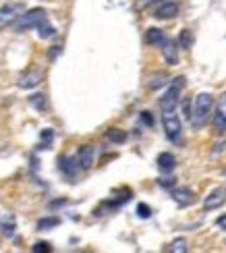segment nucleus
<instances>
[{
  "mask_svg": "<svg viewBox=\"0 0 226 253\" xmlns=\"http://www.w3.org/2000/svg\"><path fill=\"white\" fill-rule=\"evenodd\" d=\"M187 239H175V241H172V243L164 249V251H168V253H187Z\"/></svg>",
  "mask_w": 226,
  "mask_h": 253,
  "instance_id": "a211bd4d",
  "label": "nucleus"
},
{
  "mask_svg": "<svg viewBox=\"0 0 226 253\" xmlns=\"http://www.w3.org/2000/svg\"><path fill=\"white\" fill-rule=\"evenodd\" d=\"M23 13V2H8L0 8V29H6L8 25H13L19 19V15Z\"/></svg>",
  "mask_w": 226,
  "mask_h": 253,
  "instance_id": "39448f33",
  "label": "nucleus"
},
{
  "mask_svg": "<svg viewBox=\"0 0 226 253\" xmlns=\"http://www.w3.org/2000/svg\"><path fill=\"white\" fill-rule=\"evenodd\" d=\"M224 193H226V189H224Z\"/></svg>",
  "mask_w": 226,
  "mask_h": 253,
  "instance_id": "473e14b6",
  "label": "nucleus"
},
{
  "mask_svg": "<svg viewBox=\"0 0 226 253\" xmlns=\"http://www.w3.org/2000/svg\"><path fill=\"white\" fill-rule=\"evenodd\" d=\"M60 52H62V46H54V48L48 52V58H50V60H54L56 56H60Z\"/></svg>",
  "mask_w": 226,
  "mask_h": 253,
  "instance_id": "c756f323",
  "label": "nucleus"
},
{
  "mask_svg": "<svg viewBox=\"0 0 226 253\" xmlns=\"http://www.w3.org/2000/svg\"><path fill=\"white\" fill-rule=\"evenodd\" d=\"M0 230H2V235H4V237H8V239L13 237V235H15V218L10 216V218L6 220V222H2Z\"/></svg>",
  "mask_w": 226,
  "mask_h": 253,
  "instance_id": "b1692460",
  "label": "nucleus"
},
{
  "mask_svg": "<svg viewBox=\"0 0 226 253\" xmlns=\"http://www.w3.org/2000/svg\"><path fill=\"white\" fill-rule=\"evenodd\" d=\"M214 131L218 135H222L226 131V93L218 98V106L214 112Z\"/></svg>",
  "mask_w": 226,
  "mask_h": 253,
  "instance_id": "6e6552de",
  "label": "nucleus"
},
{
  "mask_svg": "<svg viewBox=\"0 0 226 253\" xmlns=\"http://www.w3.org/2000/svg\"><path fill=\"white\" fill-rule=\"evenodd\" d=\"M158 185L162 187V189H172V187H177V178H172V176H162V178H158Z\"/></svg>",
  "mask_w": 226,
  "mask_h": 253,
  "instance_id": "a878e982",
  "label": "nucleus"
},
{
  "mask_svg": "<svg viewBox=\"0 0 226 253\" xmlns=\"http://www.w3.org/2000/svg\"><path fill=\"white\" fill-rule=\"evenodd\" d=\"M179 15V4L175 2V0H166V2L158 4L156 10H154V17L156 19H172Z\"/></svg>",
  "mask_w": 226,
  "mask_h": 253,
  "instance_id": "9b49d317",
  "label": "nucleus"
},
{
  "mask_svg": "<svg viewBox=\"0 0 226 253\" xmlns=\"http://www.w3.org/2000/svg\"><path fill=\"white\" fill-rule=\"evenodd\" d=\"M224 197H226L224 189H214V191L206 197V202H203V208L206 210H216V208H220L224 204Z\"/></svg>",
  "mask_w": 226,
  "mask_h": 253,
  "instance_id": "4468645a",
  "label": "nucleus"
},
{
  "mask_svg": "<svg viewBox=\"0 0 226 253\" xmlns=\"http://www.w3.org/2000/svg\"><path fill=\"white\" fill-rule=\"evenodd\" d=\"M58 170L69 178V181H75V178L79 176V162L75 156H60L58 158Z\"/></svg>",
  "mask_w": 226,
  "mask_h": 253,
  "instance_id": "423d86ee",
  "label": "nucleus"
},
{
  "mask_svg": "<svg viewBox=\"0 0 226 253\" xmlns=\"http://www.w3.org/2000/svg\"><path fill=\"white\" fill-rule=\"evenodd\" d=\"M182 87H185V77H177L175 81H172L170 89L164 93L162 98H160V102H158V104H160V110H162V112H166V110H177Z\"/></svg>",
  "mask_w": 226,
  "mask_h": 253,
  "instance_id": "7ed1b4c3",
  "label": "nucleus"
},
{
  "mask_svg": "<svg viewBox=\"0 0 226 253\" xmlns=\"http://www.w3.org/2000/svg\"><path fill=\"white\" fill-rule=\"evenodd\" d=\"M67 204H69L67 199H54V202L48 204V208H50V210H56V208H62V206H67Z\"/></svg>",
  "mask_w": 226,
  "mask_h": 253,
  "instance_id": "c85d7f7f",
  "label": "nucleus"
},
{
  "mask_svg": "<svg viewBox=\"0 0 226 253\" xmlns=\"http://www.w3.org/2000/svg\"><path fill=\"white\" fill-rule=\"evenodd\" d=\"M137 216L143 218V220L149 218V216H152V208H149L147 204H139V206H137Z\"/></svg>",
  "mask_w": 226,
  "mask_h": 253,
  "instance_id": "bb28decb",
  "label": "nucleus"
},
{
  "mask_svg": "<svg viewBox=\"0 0 226 253\" xmlns=\"http://www.w3.org/2000/svg\"><path fill=\"white\" fill-rule=\"evenodd\" d=\"M58 224H60V218H56V216H46V218H40V220H38L36 228H38V230H52V228L58 226Z\"/></svg>",
  "mask_w": 226,
  "mask_h": 253,
  "instance_id": "f3484780",
  "label": "nucleus"
},
{
  "mask_svg": "<svg viewBox=\"0 0 226 253\" xmlns=\"http://www.w3.org/2000/svg\"><path fill=\"white\" fill-rule=\"evenodd\" d=\"M44 21H48V13L44 8H29L25 13H21L19 19L15 21V29L19 34H23L27 29H34L38 25H42Z\"/></svg>",
  "mask_w": 226,
  "mask_h": 253,
  "instance_id": "f03ea898",
  "label": "nucleus"
},
{
  "mask_svg": "<svg viewBox=\"0 0 226 253\" xmlns=\"http://www.w3.org/2000/svg\"><path fill=\"white\" fill-rule=\"evenodd\" d=\"M139 121H141L145 126H154V117H152V112H147V110H143L139 114Z\"/></svg>",
  "mask_w": 226,
  "mask_h": 253,
  "instance_id": "cd10ccee",
  "label": "nucleus"
},
{
  "mask_svg": "<svg viewBox=\"0 0 226 253\" xmlns=\"http://www.w3.org/2000/svg\"><path fill=\"white\" fill-rule=\"evenodd\" d=\"M93 158H95V147L93 145H81L77 152V162L81 170H90L93 166Z\"/></svg>",
  "mask_w": 226,
  "mask_h": 253,
  "instance_id": "9d476101",
  "label": "nucleus"
},
{
  "mask_svg": "<svg viewBox=\"0 0 226 253\" xmlns=\"http://www.w3.org/2000/svg\"><path fill=\"white\" fill-rule=\"evenodd\" d=\"M36 29H38V36H40L42 40H48V38H54V36H56V29L52 27V25L48 23V21H44V23L38 25Z\"/></svg>",
  "mask_w": 226,
  "mask_h": 253,
  "instance_id": "4be33fe9",
  "label": "nucleus"
},
{
  "mask_svg": "<svg viewBox=\"0 0 226 253\" xmlns=\"http://www.w3.org/2000/svg\"><path fill=\"white\" fill-rule=\"evenodd\" d=\"M160 50H162V56H164V60L168 62V65H177L179 62V52H177V44L172 40H168L166 38V42L162 46H160Z\"/></svg>",
  "mask_w": 226,
  "mask_h": 253,
  "instance_id": "ddd939ff",
  "label": "nucleus"
},
{
  "mask_svg": "<svg viewBox=\"0 0 226 253\" xmlns=\"http://www.w3.org/2000/svg\"><path fill=\"white\" fill-rule=\"evenodd\" d=\"M170 195L179 208H189L193 202H195V193H193L189 187H172Z\"/></svg>",
  "mask_w": 226,
  "mask_h": 253,
  "instance_id": "0eeeda50",
  "label": "nucleus"
},
{
  "mask_svg": "<svg viewBox=\"0 0 226 253\" xmlns=\"http://www.w3.org/2000/svg\"><path fill=\"white\" fill-rule=\"evenodd\" d=\"M145 42L149 46H162L166 42V34L162 29H158V27H149L147 34H145Z\"/></svg>",
  "mask_w": 226,
  "mask_h": 253,
  "instance_id": "2eb2a0df",
  "label": "nucleus"
},
{
  "mask_svg": "<svg viewBox=\"0 0 226 253\" xmlns=\"http://www.w3.org/2000/svg\"><path fill=\"white\" fill-rule=\"evenodd\" d=\"M218 226H220V228H224V230H226V214H224V216H220V218H218Z\"/></svg>",
  "mask_w": 226,
  "mask_h": 253,
  "instance_id": "7c9ffc66",
  "label": "nucleus"
},
{
  "mask_svg": "<svg viewBox=\"0 0 226 253\" xmlns=\"http://www.w3.org/2000/svg\"><path fill=\"white\" fill-rule=\"evenodd\" d=\"M162 2H166V0H149V4H162Z\"/></svg>",
  "mask_w": 226,
  "mask_h": 253,
  "instance_id": "2f4dec72",
  "label": "nucleus"
},
{
  "mask_svg": "<svg viewBox=\"0 0 226 253\" xmlns=\"http://www.w3.org/2000/svg\"><path fill=\"white\" fill-rule=\"evenodd\" d=\"M156 164H158V168H160V172L168 174V172H172V170L177 168V158L172 156L170 152H162V154L156 158Z\"/></svg>",
  "mask_w": 226,
  "mask_h": 253,
  "instance_id": "f8f14e48",
  "label": "nucleus"
},
{
  "mask_svg": "<svg viewBox=\"0 0 226 253\" xmlns=\"http://www.w3.org/2000/svg\"><path fill=\"white\" fill-rule=\"evenodd\" d=\"M52 141H54V131L52 129H44L40 135V147L38 150H48V147L52 145Z\"/></svg>",
  "mask_w": 226,
  "mask_h": 253,
  "instance_id": "412c9836",
  "label": "nucleus"
},
{
  "mask_svg": "<svg viewBox=\"0 0 226 253\" xmlns=\"http://www.w3.org/2000/svg\"><path fill=\"white\" fill-rule=\"evenodd\" d=\"M168 83V75L166 73H158V75H154L152 79H149V89H158Z\"/></svg>",
  "mask_w": 226,
  "mask_h": 253,
  "instance_id": "5701e85b",
  "label": "nucleus"
},
{
  "mask_svg": "<svg viewBox=\"0 0 226 253\" xmlns=\"http://www.w3.org/2000/svg\"><path fill=\"white\" fill-rule=\"evenodd\" d=\"M193 34H191V29H182L181 34H179V42H177V46H181V48H185V50H189L191 46H193Z\"/></svg>",
  "mask_w": 226,
  "mask_h": 253,
  "instance_id": "6ab92c4d",
  "label": "nucleus"
},
{
  "mask_svg": "<svg viewBox=\"0 0 226 253\" xmlns=\"http://www.w3.org/2000/svg\"><path fill=\"white\" fill-rule=\"evenodd\" d=\"M106 139L112 143H125L127 141V133L123 129H108L106 131Z\"/></svg>",
  "mask_w": 226,
  "mask_h": 253,
  "instance_id": "aec40b11",
  "label": "nucleus"
},
{
  "mask_svg": "<svg viewBox=\"0 0 226 253\" xmlns=\"http://www.w3.org/2000/svg\"><path fill=\"white\" fill-rule=\"evenodd\" d=\"M212 108H214V98L206 91L199 93V96L195 98V102H193V112H191V119H189L191 125L195 126V129H201V126L208 123Z\"/></svg>",
  "mask_w": 226,
  "mask_h": 253,
  "instance_id": "f257e3e1",
  "label": "nucleus"
},
{
  "mask_svg": "<svg viewBox=\"0 0 226 253\" xmlns=\"http://www.w3.org/2000/svg\"><path fill=\"white\" fill-rule=\"evenodd\" d=\"M162 125H164V131H166L168 139L179 143L181 141V133H182V125H181V119L177 117V110L162 112Z\"/></svg>",
  "mask_w": 226,
  "mask_h": 253,
  "instance_id": "20e7f679",
  "label": "nucleus"
},
{
  "mask_svg": "<svg viewBox=\"0 0 226 253\" xmlns=\"http://www.w3.org/2000/svg\"><path fill=\"white\" fill-rule=\"evenodd\" d=\"M29 106L44 112V110H48V98L44 93H34V96H29Z\"/></svg>",
  "mask_w": 226,
  "mask_h": 253,
  "instance_id": "dca6fc26",
  "label": "nucleus"
},
{
  "mask_svg": "<svg viewBox=\"0 0 226 253\" xmlns=\"http://www.w3.org/2000/svg\"><path fill=\"white\" fill-rule=\"evenodd\" d=\"M31 249H34V253H50L52 251V245L46 243V241H38V243L31 247Z\"/></svg>",
  "mask_w": 226,
  "mask_h": 253,
  "instance_id": "393cba45",
  "label": "nucleus"
},
{
  "mask_svg": "<svg viewBox=\"0 0 226 253\" xmlns=\"http://www.w3.org/2000/svg\"><path fill=\"white\" fill-rule=\"evenodd\" d=\"M42 79H44L42 71H38V69H29L27 73H23V75L19 77L17 85H19L21 89H34V87H38L40 83H42Z\"/></svg>",
  "mask_w": 226,
  "mask_h": 253,
  "instance_id": "1a4fd4ad",
  "label": "nucleus"
}]
</instances>
